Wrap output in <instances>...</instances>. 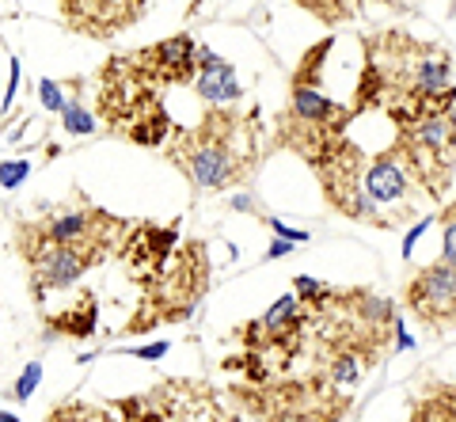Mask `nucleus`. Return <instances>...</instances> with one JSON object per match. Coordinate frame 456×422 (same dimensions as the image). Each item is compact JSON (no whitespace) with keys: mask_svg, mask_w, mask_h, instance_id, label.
Segmentation results:
<instances>
[{"mask_svg":"<svg viewBox=\"0 0 456 422\" xmlns=\"http://www.w3.org/2000/svg\"><path fill=\"white\" fill-rule=\"evenodd\" d=\"M365 65L354 110H384L395 126L456 107L452 58L437 42H422L407 31H377L362 38Z\"/></svg>","mask_w":456,"mask_h":422,"instance_id":"nucleus-1","label":"nucleus"},{"mask_svg":"<svg viewBox=\"0 0 456 422\" xmlns=\"http://www.w3.org/2000/svg\"><path fill=\"white\" fill-rule=\"evenodd\" d=\"M167 160L179 167L194 191H224L248 183L263 164L259 110L240 115L232 107H209L194 130L175 126L167 141Z\"/></svg>","mask_w":456,"mask_h":422,"instance_id":"nucleus-2","label":"nucleus"},{"mask_svg":"<svg viewBox=\"0 0 456 422\" xmlns=\"http://www.w3.org/2000/svg\"><path fill=\"white\" fill-rule=\"evenodd\" d=\"M331 42L335 38H323L297 61L289 77V103L274 122V149H289L308 164L331 149L338 137H346L350 118H358L354 107L323 92V58L331 53Z\"/></svg>","mask_w":456,"mask_h":422,"instance_id":"nucleus-3","label":"nucleus"},{"mask_svg":"<svg viewBox=\"0 0 456 422\" xmlns=\"http://www.w3.org/2000/svg\"><path fill=\"white\" fill-rule=\"evenodd\" d=\"M99 118L110 126V134L149 149L167 145L171 130H175L167 107L156 95V84L134 65L130 53L110 58L99 73Z\"/></svg>","mask_w":456,"mask_h":422,"instance_id":"nucleus-4","label":"nucleus"},{"mask_svg":"<svg viewBox=\"0 0 456 422\" xmlns=\"http://www.w3.org/2000/svg\"><path fill=\"white\" fill-rule=\"evenodd\" d=\"M395 149L426 199L430 202L445 199V191L452 187V172H456V115L452 110H437V115H422L407 126H395Z\"/></svg>","mask_w":456,"mask_h":422,"instance_id":"nucleus-5","label":"nucleus"},{"mask_svg":"<svg viewBox=\"0 0 456 422\" xmlns=\"http://www.w3.org/2000/svg\"><path fill=\"white\" fill-rule=\"evenodd\" d=\"M248 396L251 411L266 422H338L350 411L346 388L331 385L323 373L297 377V381H266Z\"/></svg>","mask_w":456,"mask_h":422,"instance_id":"nucleus-6","label":"nucleus"},{"mask_svg":"<svg viewBox=\"0 0 456 422\" xmlns=\"http://www.w3.org/2000/svg\"><path fill=\"white\" fill-rule=\"evenodd\" d=\"M308 167L316 172L323 202L331 206L335 214L380 229V214H377V206L369 202V194H365V167H369V160L350 137H338L335 145L327 152H320Z\"/></svg>","mask_w":456,"mask_h":422,"instance_id":"nucleus-7","label":"nucleus"},{"mask_svg":"<svg viewBox=\"0 0 456 422\" xmlns=\"http://www.w3.org/2000/svg\"><path fill=\"white\" fill-rule=\"evenodd\" d=\"M365 194H369V202H373L377 214H380V232L403 229V224L415 217L419 199H426L422 187L415 183V175L407 172V164H403V157H399L395 145L377 152V157L369 160V167H365Z\"/></svg>","mask_w":456,"mask_h":422,"instance_id":"nucleus-8","label":"nucleus"},{"mask_svg":"<svg viewBox=\"0 0 456 422\" xmlns=\"http://www.w3.org/2000/svg\"><path fill=\"white\" fill-rule=\"evenodd\" d=\"M403 304L411 308L426 331H452L456 328V266L437 259L407 278Z\"/></svg>","mask_w":456,"mask_h":422,"instance_id":"nucleus-9","label":"nucleus"},{"mask_svg":"<svg viewBox=\"0 0 456 422\" xmlns=\"http://www.w3.org/2000/svg\"><path fill=\"white\" fill-rule=\"evenodd\" d=\"M61 16L77 35L110 38L145 16V0H61Z\"/></svg>","mask_w":456,"mask_h":422,"instance_id":"nucleus-10","label":"nucleus"},{"mask_svg":"<svg viewBox=\"0 0 456 422\" xmlns=\"http://www.w3.org/2000/svg\"><path fill=\"white\" fill-rule=\"evenodd\" d=\"M134 65L152 84H187L198 77V46L191 35H171L130 53Z\"/></svg>","mask_w":456,"mask_h":422,"instance_id":"nucleus-11","label":"nucleus"},{"mask_svg":"<svg viewBox=\"0 0 456 422\" xmlns=\"http://www.w3.org/2000/svg\"><path fill=\"white\" fill-rule=\"evenodd\" d=\"M92 266H99L92 256H84V251L77 248H50L46 256H38L31 266H27V278H31V297L35 304L46 301V293H57V289H69L77 286V281L92 271Z\"/></svg>","mask_w":456,"mask_h":422,"instance_id":"nucleus-12","label":"nucleus"},{"mask_svg":"<svg viewBox=\"0 0 456 422\" xmlns=\"http://www.w3.org/2000/svg\"><path fill=\"white\" fill-rule=\"evenodd\" d=\"M194 92L198 100L209 103V107H232L240 100V80H236V69L232 61L217 58L209 46H198V77H194Z\"/></svg>","mask_w":456,"mask_h":422,"instance_id":"nucleus-13","label":"nucleus"},{"mask_svg":"<svg viewBox=\"0 0 456 422\" xmlns=\"http://www.w3.org/2000/svg\"><path fill=\"white\" fill-rule=\"evenodd\" d=\"M407 422H456V385H426L411 403Z\"/></svg>","mask_w":456,"mask_h":422,"instance_id":"nucleus-14","label":"nucleus"},{"mask_svg":"<svg viewBox=\"0 0 456 422\" xmlns=\"http://www.w3.org/2000/svg\"><path fill=\"white\" fill-rule=\"evenodd\" d=\"M95 297L92 293H80V308H65V312L57 316H46V328L53 335H77V339H88V335H95Z\"/></svg>","mask_w":456,"mask_h":422,"instance_id":"nucleus-15","label":"nucleus"},{"mask_svg":"<svg viewBox=\"0 0 456 422\" xmlns=\"http://www.w3.org/2000/svg\"><path fill=\"white\" fill-rule=\"evenodd\" d=\"M84 88V80L73 77V80H42L38 84V100L42 107L50 110V115H65V107L73 103V95H80Z\"/></svg>","mask_w":456,"mask_h":422,"instance_id":"nucleus-16","label":"nucleus"},{"mask_svg":"<svg viewBox=\"0 0 456 422\" xmlns=\"http://www.w3.org/2000/svg\"><path fill=\"white\" fill-rule=\"evenodd\" d=\"M305 12H312V16H320L327 27H335L342 20H350L354 12H358V0H297Z\"/></svg>","mask_w":456,"mask_h":422,"instance_id":"nucleus-17","label":"nucleus"},{"mask_svg":"<svg viewBox=\"0 0 456 422\" xmlns=\"http://www.w3.org/2000/svg\"><path fill=\"white\" fill-rule=\"evenodd\" d=\"M61 126H65V134H73V137H88V134L99 130V118L84 107L80 95H73V103H69L65 115H61Z\"/></svg>","mask_w":456,"mask_h":422,"instance_id":"nucleus-18","label":"nucleus"},{"mask_svg":"<svg viewBox=\"0 0 456 422\" xmlns=\"http://www.w3.org/2000/svg\"><path fill=\"white\" fill-rule=\"evenodd\" d=\"M437 221H441V259L456 266V199L449 206H441Z\"/></svg>","mask_w":456,"mask_h":422,"instance_id":"nucleus-19","label":"nucleus"},{"mask_svg":"<svg viewBox=\"0 0 456 422\" xmlns=\"http://www.w3.org/2000/svg\"><path fill=\"white\" fill-rule=\"evenodd\" d=\"M38 381H42V365L38 361H27L23 377L16 381V400H31V392L38 388Z\"/></svg>","mask_w":456,"mask_h":422,"instance_id":"nucleus-20","label":"nucleus"},{"mask_svg":"<svg viewBox=\"0 0 456 422\" xmlns=\"http://www.w3.org/2000/svg\"><path fill=\"white\" fill-rule=\"evenodd\" d=\"M263 221H266L270 229H274V232L281 236V240H293V244H305V240H308V232H305V229H289V224H285V221L270 217V214H263Z\"/></svg>","mask_w":456,"mask_h":422,"instance_id":"nucleus-21","label":"nucleus"},{"mask_svg":"<svg viewBox=\"0 0 456 422\" xmlns=\"http://www.w3.org/2000/svg\"><path fill=\"white\" fill-rule=\"evenodd\" d=\"M0 175H4V191H16V187H20V179L27 175V164H23V160H20V164L4 160V167H0Z\"/></svg>","mask_w":456,"mask_h":422,"instance_id":"nucleus-22","label":"nucleus"},{"mask_svg":"<svg viewBox=\"0 0 456 422\" xmlns=\"http://www.w3.org/2000/svg\"><path fill=\"white\" fill-rule=\"evenodd\" d=\"M8 92H4V107H12V100H16V88H20V58H8Z\"/></svg>","mask_w":456,"mask_h":422,"instance_id":"nucleus-23","label":"nucleus"},{"mask_svg":"<svg viewBox=\"0 0 456 422\" xmlns=\"http://www.w3.org/2000/svg\"><path fill=\"white\" fill-rule=\"evenodd\" d=\"M228 206L232 209H248V214H255V217H263V206L251 199V194H232V199H228Z\"/></svg>","mask_w":456,"mask_h":422,"instance_id":"nucleus-24","label":"nucleus"},{"mask_svg":"<svg viewBox=\"0 0 456 422\" xmlns=\"http://www.w3.org/2000/svg\"><path fill=\"white\" fill-rule=\"evenodd\" d=\"M426 229H430V217H426V221H419L415 229L407 232V240H403V259H411V251H415V240H419V236H422Z\"/></svg>","mask_w":456,"mask_h":422,"instance_id":"nucleus-25","label":"nucleus"},{"mask_svg":"<svg viewBox=\"0 0 456 422\" xmlns=\"http://www.w3.org/2000/svg\"><path fill=\"white\" fill-rule=\"evenodd\" d=\"M289 251H293V240H281V236H278V240L266 248V256H263V259H266V263H274V259H281V256H289Z\"/></svg>","mask_w":456,"mask_h":422,"instance_id":"nucleus-26","label":"nucleus"},{"mask_svg":"<svg viewBox=\"0 0 456 422\" xmlns=\"http://www.w3.org/2000/svg\"><path fill=\"white\" fill-rule=\"evenodd\" d=\"M130 354L145 358V361H156V358H164V354H167V343H152V346H141V350H130Z\"/></svg>","mask_w":456,"mask_h":422,"instance_id":"nucleus-27","label":"nucleus"},{"mask_svg":"<svg viewBox=\"0 0 456 422\" xmlns=\"http://www.w3.org/2000/svg\"><path fill=\"white\" fill-rule=\"evenodd\" d=\"M0 422H20L16 415H12V411H4V415H0Z\"/></svg>","mask_w":456,"mask_h":422,"instance_id":"nucleus-28","label":"nucleus"},{"mask_svg":"<svg viewBox=\"0 0 456 422\" xmlns=\"http://www.w3.org/2000/svg\"><path fill=\"white\" fill-rule=\"evenodd\" d=\"M452 16H456V0H452Z\"/></svg>","mask_w":456,"mask_h":422,"instance_id":"nucleus-29","label":"nucleus"}]
</instances>
